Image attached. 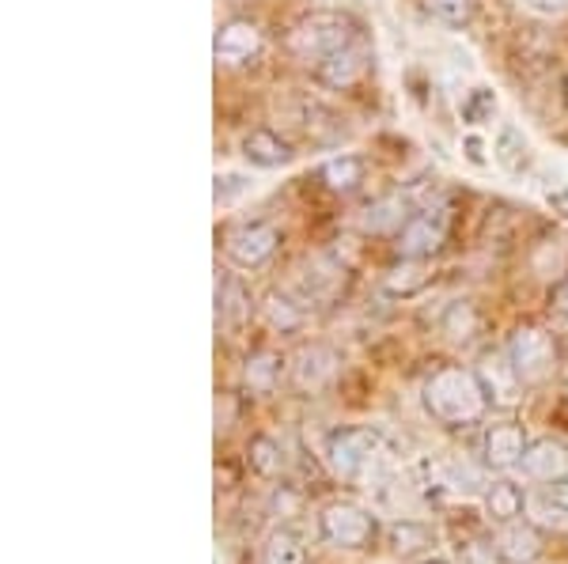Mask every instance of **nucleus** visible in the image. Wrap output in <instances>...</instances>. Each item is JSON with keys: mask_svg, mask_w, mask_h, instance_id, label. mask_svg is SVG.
<instances>
[{"mask_svg": "<svg viewBox=\"0 0 568 564\" xmlns=\"http://www.w3.org/2000/svg\"><path fill=\"white\" fill-rule=\"evenodd\" d=\"M459 561L463 564H504L497 539H470L459 545Z\"/></svg>", "mask_w": 568, "mask_h": 564, "instance_id": "obj_29", "label": "nucleus"}, {"mask_svg": "<svg viewBox=\"0 0 568 564\" xmlns=\"http://www.w3.org/2000/svg\"><path fill=\"white\" fill-rule=\"evenodd\" d=\"M557 311H561V318L568 322V280H565L561 288H557Z\"/></svg>", "mask_w": 568, "mask_h": 564, "instance_id": "obj_34", "label": "nucleus"}, {"mask_svg": "<svg viewBox=\"0 0 568 564\" xmlns=\"http://www.w3.org/2000/svg\"><path fill=\"white\" fill-rule=\"evenodd\" d=\"M296 285H300V299H304V304H307V299H315V304H326V299H334L345 288V269L337 266V262L315 258L296 277Z\"/></svg>", "mask_w": 568, "mask_h": 564, "instance_id": "obj_15", "label": "nucleus"}, {"mask_svg": "<svg viewBox=\"0 0 568 564\" xmlns=\"http://www.w3.org/2000/svg\"><path fill=\"white\" fill-rule=\"evenodd\" d=\"M530 448L527 429L519 421H497L481 432V466L508 474V470L524 466V454Z\"/></svg>", "mask_w": 568, "mask_h": 564, "instance_id": "obj_8", "label": "nucleus"}, {"mask_svg": "<svg viewBox=\"0 0 568 564\" xmlns=\"http://www.w3.org/2000/svg\"><path fill=\"white\" fill-rule=\"evenodd\" d=\"M262 318L273 334H296L304 330L307 322V311H304V299H292L284 293H270L262 304Z\"/></svg>", "mask_w": 568, "mask_h": 564, "instance_id": "obj_20", "label": "nucleus"}, {"mask_svg": "<svg viewBox=\"0 0 568 564\" xmlns=\"http://www.w3.org/2000/svg\"><path fill=\"white\" fill-rule=\"evenodd\" d=\"M425 409L433 413V421H439L444 429H470L481 424L489 413V390H485L481 376L474 368L463 363H444L428 376L425 383Z\"/></svg>", "mask_w": 568, "mask_h": 564, "instance_id": "obj_1", "label": "nucleus"}, {"mask_svg": "<svg viewBox=\"0 0 568 564\" xmlns=\"http://www.w3.org/2000/svg\"><path fill=\"white\" fill-rule=\"evenodd\" d=\"M379 526H375V515L364 512L353 500H334L318 512V539L334 550H364V545L375 542Z\"/></svg>", "mask_w": 568, "mask_h": 564, "instance_id": "obj_4", "label": "nucleus"}, {"mask_svg": "<svg viewBox=\"0 0 568 564\" xmlns=\"http://www.w3.org/2000/svg\"><path fill=\"white\" fill-rule=\"evenodd\" d=\"M337 371H342V352L329 349L323 341L304 345L288 363L292 387L304 390V394H323V390L337 379Z\"/></svg>", "mask_w": 568, "mask_h": 564, "instance_id": "obj_7", "label": "nucleus"}, {"mask_svg": "<svg viewBox=\"0 0 568 564\" xmlns=\"http://www.w3.org/2000/svg\"><path fill=\"white\" fill-rule=\"evenodd\" d=\"M504 352H508L516 376L524 379V387L546 383L557 368V341L542 326H519L508 338V345H504Z\"/></svg>", "mask_w": 568, "mask_h": 564, "instance_id": "obj_3", "label": "nucleus"}, {"mask_svg": "<svg viewBox=\"0 0 568 564\" xmlns=\"http://www.w3.org/2000/svg\"><path fill=\"white\" fill-rule=\"evenodd\" d=\"M246 189V178L240 175H216V205H227L235 194H243Z\"/></svg>", "mask_w": 568, "mask_h": 564, "instance_id": "obj_30", "label": "nucleus"}, {"mask_svg": "<svg viewBox=\"0 0 568 564\" xmlns=\"http://www.w3.org/2000/svg\"><path fill=\"white\" fill-rule=\"evenodd\" d=\"M485 390H489V402L493 406H516L519 398H524V379L516 376V368H511L508 352H493V357H485V363L478 368Z\"/></svg>", "mask_w": 568, "mask_h": 564, "instance_id": "obj_13", "label": "nucleus"}, {"mask_svg": "<svg viewBox=\"0 0 568 564\" xmlns=\"http://www.w3.org/2000/svg\"><path fill=\"white\" fill-rule=\"evenodd\" d=\"M485 512H489V520L500 526L524 520V512H527L524 489H519L516 481H493V485L485 489Z\"/></svg>", "mask_w": 568, "mask_h": 564, "instance_id": "obj_19", "label": "nucleus"}, {"mask_svg": "<svg viewBox=\"0 0 568 564\" xmlns=\"http://www.w3.org/2000/svg\"><path fill=\"white\" fill-rule=\"evenodd\" d=\"M425 564H452V561H444V557H433V561H425Z\"/></svg>", "mask_w": 568, "mask_h": 564, "instance_id": "obj_35", "label": "nucleus"}, {"mask_svg": "<svg viewBox=\"0 0 568 564\" xmlns=\"http://www.w3.org/2000/svg\"><path fill=\"white\" fill-rule=\"evenodd\" d=\"M425 285H428V269H425V262H417V258H402V266H394L387 277H383V293L402 296V299L417 296Z\"/></svg>", "mask_w": 568, "mask_h": 564, "instance_id": "obj_23", "label": "nucleus"}, {"mask_svg": "<svg viewBox=\"0 0 568 564\" xmlns=\"http://www.w3.org/2000/svg\"><path fill=\"white\" fill-rule=\"evenodd\" d=\"M262 564H307V545L296 531L277 526L262 545Z\"/></svg>", "mask_w": 568, "mask_h": 564, "instance_id": "obj_22", "label": "nucleus"}, {"mask_svg": "<svg viewBox=\"0 0 568 564\" xmlns=\"http://www.w3.org/2000/svg\"><path fill=\"white\" fill-rule=\"evenodd\" d=\"M375 454H379V432L368 429V424H349V429L326 435V462L345 481L361 478Z\"/></svg>", "mask_w": 568, "mask_h": 564, "instance_id": "obj_5", "label": "nucleus"}, {"mask_svg": "<svg viewBox=\"0 0 568 564\" xmlns=\"http://www.w3.org/2000/svg\"><path fill=\"white\" fill-rule=\"evenodd\" d=\"M497 545H500L504 564H535L538 553H542V531L524 520L504 523L497 534Z\"/></svg>", "mask_w": 568, "mask_h": 564, "instance_id": "obj_14", "label": "nucleus"}, {"mask_svg": "<svg viewBox=\"0 0 568 564\" xmlns=\"http://www.w3.org/2000/svg\"><path fill=\"white\" fill-rule=\"evenodd\" d=\"M281 371H284V360H281V352H273V349H258V352H251L243 363V387L251 390V394H273L281 383Z\"/></svg>", "mask_w": 568, "mask_h": 564, "instance_id": "obj_18", "label": "nucleus"}, {"mask_svg": "<svg viewBox=\"0 0 568 564\" xmlns=\"http://www.w3.org/2000/svg\"><path fill=\"white\" fill-rule=\"evenodd\" d=\"M524 478L546 489H565L568 485V443L542 435V440H530L524 454Z\"/></svg>", "mask_w": 568, "mask_h": 564, "instance_id": "obj_10", "label": "nucleus"}, {"mask_svg": "<svg viewBox=\"0 0 568 564\" xmlns=\"http://www.w3.org/2000/svg\"><path fill=\"white\" fill-rule=\"evenodd\" d=\"M246 318H251V296H246L243 280H216V322L240 334Z\"/></svg>", "mask_w": 568, "mask_h": 564, "instance_id": "obj_17", "label": "nucleus"}, {"mask_svg": "<svg viewBox=\"0 0 568 564\" xmlns=\"http://www.w3.org/2000/svg\"><path fill=\"white\" fill-rule=\"evenodd\" d=\"M420 8L444 27H466L474 16V0H420Z\"/></svg>", "mask_w": 568, "mask_h": 564, "instance_id": "obj_26", "label": "nucleus"}, {"mask_svg": "<svg viewBox=\"0 0 568 564\" xmlns=\"http://www.w3.org/2000/svg\"><path fill=\"white\" fill-rule=\"evenodd\" d=\"M213 53H216L220 65H246L251 58H258V53H262V31H258V23H251V20H227L216 31Z\"/></svg>", "mask_w": 568, "mask_h": 564, "instance_id": "obj_12", "label": "nucleus"}, {"mask_svg": "<svg viewBox=\"0 0 568 564\" xmlns=\"http://www.w3.org/2000/svg\"><path fill=\"white\" fill-rule=\"evenodd\" d=\"M364 175H368V163L361 156H334L323 163V171H318V178H323L326 189H334V194H353V189L364 182Z\"/></svg>", "mask_w": 568, "mask_h": 564, "instance_id": "obj_21", "label": "nucleus"}, {"mask_svg": "<svg viewBox=\"0 0 568 564\" xmlns=\"http://www.w3.org/2000/svg\"><path fill=\"white\" fill-rule=\"evenodd\" d=\"M246 459H251V470L258 478H281L284 474V451L273 435H254L251 448H246Z\"/></svg>", "mask_w": 568, "mask_h": 564, "instance_id": "obj_24", "label": "nucleus"}, {"mask_svg": "<svg viewBox=\"0 0 568 564\" xmlns=\"http://www.w3.org/2000/svg\"><path fill=\"white\" fill-rule=\"evenodd\" d=\"M549 205L561 208V216H568V189H557V194H549Z\"/></svg>", "mask_w": 568, "mask_h": 564, "instance_id": "obj_33", "label": "nucleus"}, {"mask_svg": "<svg viewBox=\"0 0 568 564\" xmlns=\"http://www.w3.org/2000/svg\"><path fill=\"white\" fill-rule=\"evenodd\" d=\"M425 545H433V531L420 523H394L390 526V550L398 553V557H409V553L425 550Z\"/></svg>", "mask_w": 568, "mask_h": 564, "instance_id": "obj_25", "label": "nucleus"}, {"mask_svg": "<svg viewBox=\"0 0 568 564\" xmlns=\"http://www.w3.org/2000/svg\"><path fill=\"white\" fill-rule=\"evenodd\" d=\"M538 512H542V520H538V523L554 526V531H568V507L549 504V500H542V504H538Z\"/></svg>", "mask_w": 568, "mask_h": 564, "instance_id": "obj_31", "label": "nucleus"}, {"mask_svg": "<svg viewBox=\"0 0 568 564\" xmlns=\"http://www.w3.org/2000/svg\"><path fill=\"white\" fill-rule=\"evenodd\" d=\"M281 247V232L265 221H251V224H240L224 235V254L232 266L240 269H262L265 262L277 254Z\"/></svg>", "mask_w": 568, "mask_h": 564, "instance_id": "obj_6", "label": "nucleus"}, {"mask_svg": "<svg viewBox=\"0 0 568 564\" xmlns=\"http://www.w3.org/2000/svg\"><path fill=\"white\" fill-rule=\"evenodd\" d=\"M406 224V205H402V197H383V202H375L368 208V216H364V227L368 232H387V227H398Z\"/></svg>", "mask_w": 568, "mask_h": 564, "instance_id": "obj_27", "label": "nucleus"}, {"mask_svg": "<svg viewBox=\"0 0 568 564\" xmlns=\"http://www.w3.org/2000/svg\"><path fill=\"white\" fill-rule=\"evenodd\" d=\"M474 330H478V315H474V307L470 304H455L452 311H447L444 318V334H447V341H455V345H466L474 338Z\"/></svg>", "mask_w": 568, "mask_h": 564, "instance_id": "obj_28", "label": "nucleus"}, {"mask_svg": "<svg viewBox=\"0 0 568 564\" xmlns=\"http://www.w3.org/2000/svg\"><path fill=\"white\" fill-rule=\"evenodd\" d=\"M292 156H296L292 144L273 130H251L243 136V160L254 167H284V163H292Z\"/></svg>", "mask_w": 568, "mask_h": 564, "instance_id": "obj_16", "label": "nucleus"}, {"mask_svg": "<svg viewBox=\"0 0 568 564\" xmlns=\"http://www.w3.org/2000/svg\"><path fill=\"white\" fill-rule=\"evenodd\" d=\"M368 65H372V50L361 39H353L349 45H342V50L329 53L326 61H318L315 80L329 91H345V88L361 84V80L368 76Z\"/></svg>", "mask_w": 568, "mask_h": 564, "instance_id": "obj_11", "label": "nucleus"}, {"mask_svg": "<svg viewBox=\"0 0 568 564\" xmlns=\"http://www.w3.org/2000/svg\"><path fill=\"white\" fill-rule=\"evenodd\" d=\"M524 8H527V12H535V16H546V20H554V16L568 12V0H524Z\"/></svg>", "mask_w": 568, "mask_h": 564, "instance_id": "obj_32", "label": "nucleus"}, {"mask_svg": "<svg viewBox=\"0 0 568 564\" xmlns=\"http://www.w3.org/2000/svg\"><path fill=\"white\" fill-rule=\"evenodd\" d=\"M565 383H568V363H565Z\"/></svg>", "mask_w": 568, "mask_h": 564, "instance_id": "obj_36", "label": "nucleus"}, {"mask_svg": "<svg viewBox=\"0 0 568 564\" xmlns=\"http://www.w3.org/2000/svg\"><path fill=\"white\" fill-rule=\"evenodd\" d=\"M447 239V224L439 213H414L406 216V224L394 232V254L398 258H417L428 262L433 254H439Z\"/></svg>", "mask_w": 568, "mask_h": 564, "instance_id": "obj_9", "label": "nucleus"}, {"mask_svg": "<svg viewBox=\"0 0 568 564\" xmlns=\"http://www.w3.org/2000/svg\"><path fill=\"white\" fill-rule=\"evenodd\" d=\"M353 39H356V27H353L349 16L311 12L288 31L284 50H288L296 61H304V65H318V61H326L329 53L342 50V45H349Z\"/></svg>", "mask_w": 568, "mask_h": 564, "instance_id": "obj_2", "label": "nucleus"}]
</instances>
